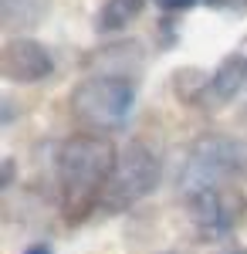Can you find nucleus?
<instances>
[{
	"label": "nucleus",
	"mask_w": 247,
	"mask_h": 254,
	"mask_svg": "<svg viewBox=\"0 0 247 254\" xmlns=\"http://www.w3.org/2000/svg\"><path fill=\"white\" fill-rule=\"evenodd\" d=\"M119 153L112 139L102 132H75L58 146V190H61V210L75 224L85 220L95 207H102L105 183L112 180Z\"/></svg>",
	"instance_id": "nucleus-1"
},
{
	"label": "nucleus",
	"mask_w": 247,
	"mask_h": 254,
	"mask_svg": "<svg viewBox=\"0 0 247 254\" xmlns=\"http://www.w3.org/2000/svg\"><path fill=\"white\" fill-rule=\"evenodd\" d=\"M241 176H247V142L224 132H207L190 142L176 176V190L180 200H186L203 190L234 187Z\"/></svg>",
	"instance_id": "nucleus-2"
},
{
	"label": "nucleus",
	"mask_w": 247,
	"mask_h": 254,
	"mask_svg": "<svg viewBox=\"0 0 247 254\" xmlns=\"http://www.w3.org/2000/svg\"><path fill=\"white\" fill-rule=\"evenodd\" d=\"M71 116L95 129H122L135 109V81L132 78H115V75H88L71 88Z\"/></svg>",
	"instance_id": "nucleus-3"
},
{
	"label": "nucleus",
	"mask_w": 247,
	"mask_h": 254,
	"mask_svg": "<svg viewBox=\"0 0 247 254\" xmlns=\"http://www.w3.org/2000/svg\"><path fill=\"white\" fill-rule=\"evenodd\" d=\"M159 176H163V166H159L156 149L149 142H129L119 153L112 180L105 183L102 210L105 214H125L129 207H135L139 200H146L159 187Z\"/></svg>",
	"instance_id": "nucleus-4"
},
{
	"label": "nucleus",
	"mask_w": 247,
	"mask_h": 254,
	"mask_svg": "<svg viewBox=\"0 0 247 254\" xmlns=\"http://www.w3.org/2000/svg\"><path fill=\"white\" fill-rule=\"evenodd\" d=\"M186 217L193 220L196 234L203 241H217L237 231V224L247 217V196L237 187H220V190H203L183 200Z\"/></svg>",
	"instance_id": "nucleus-5"
},
{
	"label": "nucleus",
	"mask_w": 247,
	"mask_h": 254,
	"mask_svg": "<svg viewBox=\"0 0 247 254\" xmlns=\"http://www.w3.org/2000/svg\"><path fill=\"white\" fill-rule=\"evenodd\" d=\"M55 71V58L41 41L17 34L7 38L3 51H0V75L14 85H38Z\"/></svg>",
	"instance_id": "nucleus-6"
},
{
	"label": "nucleus",
	"mask_w": 247,
	"mask_h": 254,
	"mask_svg": "<svg viewBox=\"0 0 247 254\" xmlns=\"http://www.w3.org/2000/svg\"><path fill=\"white\" fill-rule=\"evenodd\" d=\"M146 64V51L139 41H119L105 44L85 58V68L92 75H115V78H132L135 71Z\"/></svg>",
	"instance_id": "nucleus-7"
},
{
	"label": "nucleus",
	"mask_w": 247,
	"mask_h": 254,
	"mask_svg": "<svg viewBox=\"0 0 247 254\" xmlns=\"http://www.w3.org/2000/svg\"><path fill=\"white\" fill-rule=\"evenodd\" d=\"M244 85H247V41H244V44H237L227 58L210 71L207 105H210V109H213V105H227Z\"/></svg>",
	"instance_id": "nucleus-8"
},
{
	"label": "nucleus",
	"mask_w": 247,
	"mask_h": 254,
	"mask_svg": "<svg viewBox=\"0 0 247 254\" xmlns=\"http://www.w3.org/2000/svg\"><path fill=\"white\" fill-rule=\"evenodd\" d=\"M48 10H51V0H0V24L17 38V31L27 34L31 27L44 24Z\"/></svg>",
	"instance_id": "nucleus-9"
},
{
	"label": "nucleus",
	"mask_w": 247,
	"mask_h": 254,
	"mask_svg": "<svg viewBox=\"0 0 247 254\" xmlns=\"http://www.w3.org/2000/svg\"><path fill=\"white\" fill-rule=\"evenodd\" d=\"M142 3H146V0H105L102 10H98L95 31L98 34H119V31H125V27L139 17Z\"/></svg>",
	"instance_id": "nucleus-10"
},
{
	"label": "nucleus",
	"mask_w": 247,
	"mask_h": 254,
	"mask_svg": "<svg viewBox=\"0 0 247 254\" xmlns=\"http://www.w3.org/2000/svg\"><path fill=\"white\" fill-rule=\"evenodd\" d=\"M173 92L183 105H207L210 75L203 68H176L173 71Z\"/></svg>",
	"instance_id": "nucleus-11"
},
{
	"label": "nucleus",
	"mask_w": 247,
	"mask_h": 254,
	"mask_svg": "<svg viewBox=\"0 0 247 254\" xmlns=\"http://www.w3.org/2000/svg\"><path fill=\"white\" fill-rule=\"evenodd\" d=\"M159 3V10H166V14H180V10H190L193 3H200V0H156Z\"/></svg>",
	"instance_id": "nucleus-12"
},
{
	"label": "nucleus",
	"mask_w": 247,
	"mask_h": 254,
	"mask_svg": "<svg viewBox=\"0 0 247 254\" xmlns=\"http://www.w3.org/2000/svg\"><path fill=\"white\" fill-rule=\"evenodd\" d=\"M213 10H247V0H203Z\"/></svg>",
	"instance_id": "nucleus-13"
},
{
	"label": "nucleus",
	"mask_w": 247,
	"mask_h": 254,
	"mask_svg": "<svg viewBox=\"0 0 247 254\" xmlns=\"http://www.w3.org/2000/svg\"><path fill=\"white\" fill-rule=\"evenodd\" d=\"M14 183V159H3V176H0V187L7 190Z\"/></svg>",
	"instance_id": "nucleus-14"
},
{
	"label": "nucleus",
	"mask_w": 247,
	"mask_h": 254,
	"mask_svg": "<svg viewBox=\"0 0 247 254\" xmlns=\"http://www.w3.org/2000/svg\"><path fill=\"white\" fill-rule=\"evenodd\" d=\"M24 254H55V251H51L48 244H31V248H27Z\"/></svg>",
	"instance_id": "nucleus-15"
},
{
	"label": "nucleus",
	"mask_w": 247,
	"mask_h": 254,
	"mask_svg": "<svg viewBox=\"0 0 247 254\" xmlns=\"http://www.w3.org/2000/svg\"><path fill=\"white\" fill-rule=\"evenodd\" d=\"M224 254H247V248H234V251H224Z\"/></svg>",
	"instance_id": "nucleus-16"
}]
</instances>
